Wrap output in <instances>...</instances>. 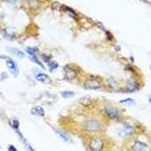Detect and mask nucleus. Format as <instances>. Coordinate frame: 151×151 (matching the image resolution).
Here are the masks:
<instances>
[{
  "mask_svg": "<svg viewBox=\"0 0 151 151\" xmlns=\"http://www.w3.org/2000/svg\"><path fill=\"white\" fill-rule=\"evenodd\" d=\"M99 109H100V113L102 116L106 119L107 121H113V122H122L127 119L122 108L117 107L113 103H109V102H103L102 104L99 106Z\"/></svg>",
  "mask_w": 151,
  "mask_h": 151,
  "instance_id": "f03ea898",
  "label": "nucleus"
},
{
  "mask_svg": "<svg viewBox=\"0 0 151 151\" xmlns=\"http://www.w3.org/2000/svg\"><path fill=\"white\" fill-rule=\"evenodd\" d=\"M127 151H151V145L149 141L142 139L138 133L133 137H129L127 141Z\"/></svg>",
  "mask_w": 151,
  "mask_h": 151,
  "instance_id": "39448f33",
  "label": "nucleus"
},
{
  "mask_svg": "<svg viewBox=\"0 0 151 151\" xmlns=\"http://www.w3.org/2000/svg\"><path fill=\"white\" fill-rule=\"evenodd\" d=\"M30 112L33 113V115H35V116H39V117H45L46 116V111H45V108H43L42 106H34L33 108L30 109Z\"/></svg>",
  "mask_w": 151,
  "mask_h": 151,
  "instance_id": "f3484780",
  "label": "nucleus"
},
{
  "mask_svg": "<svg viewBox=\"0 0 151 151\" xmlns=\"http://www.w3.org/2000/svg\"><path fill=\"white\" fill-rule=\"evenodd\" d=\"M78 129H80L82 137L94 136V134H103L107 129V122L103 116H100V117H87L81 121Z\"/></svg>",
  "mask_w": 151,
  "mask_h": 151,
  "instance_id": "f257e3e1",
  "label": "nucleus"
},
{
  "mask_svg": "<svg viewBox=\"0 0 151 151\" xmlns=\"http://www.w3.org/2000/svg\"><path fill=\"white\" fill-rule=\"evenodd\" d=\"M141 78H134V77H129L125 81L124 85H121L120 91L119 93H136V91L142 89V82H139Z\"/></svg>",
  "mask_w": 151,
  "mask_h": 151,
  "instance_id": "0eeeda50",
  "label": "nucleus"
},
{
  "mask_svg": "<svg viewBox=\"0 0 151 151\" xmlns=\"http://www.w3.org/2000/svg\"><path fill=\"white\" fill-rule=\"evenodd\" d=\"M8 52H11L12 55H16L17 58H25L26 56V53H25L24 51H21V50H18V48H14V47H8Z\"/></svg>",
  "mask_w": 151,
  "mask_h": 151,
  "instance_id": "6ab92c4d",
  "label": "nucleus"
},
{
  "mask_svg": "<svg viewBox=\"0 0 151 151\" xmlns=\"http://www.w3.org/2000/svg\"><path fill=\"white\" fill-rule=\"evenodd\" d=\"M129 60H130V63L133 64V63H134V58H133V56H130V58H129Z\"/></svg>",
  "mask_w": 151,
  "mask_h": 151,
  "instance_id": "72a5a7b5",
  "label": "nucleus"
},
{
  "mask_svg": "<svg viewBox=\"0 0 151 151\" xmlns=\"http://www.w3.org/2000/svg\"><path fill=\"white\" fill-rule=\"evenodd\" d=\"M1 96H3V94H1V93H0V98H1Z\"/></svg>",
  "mask_w": 151,
  "mask_h": 151,
  "instance_id": "4c0bfd02",
  "label": "nucleus"
},
{
  "mask_svg": "<svg viewBox=\"0 0 151 151\" xmlns=\"http://www.w3.org/2000/svg\"><path fill=\"white\" fill-rule=\"evenodd\" d=\"M7 78H8V74L7 73H1V74H0V80H7Z\"/></svg>",
  "mask_w": 151,
  "mask_h": 151,
  "instance_id": "c756f323",
  "label": "nucleus"
},
{
  "mask_svg": "<svg viewBox=\"0 0 151 151\" xmlns=\"http://www.w3.org/2000/svg\"><path fill=\"white\" fill-rule=\"evenodd\" d=\"M150 69H151V68H150Z\"/></svg>",
  "mask_w": 151,
  "mask_h": 151,
  "instance_id": "ea45409f",
  "label": "nucleus"
},
{
  "mask_svg": "<svg viewBox=\"0 0 151 151\" xmlns=\"http://www.w3.org/2000/svg\"><path fill=\"white\" fill-rule=\"evenodd\" d=\"M61 5L63 4H60V3H58V1H53L52 3V8L53 9H60V11H61Z\"/></svg>",
  "mask_w": 151,
  "mask_h": 151,
  "instance_id": "cd10ccee",
  "label": "nucleus"
},
{
  "mask_svg": "<svg viewBox=\"0 0 151 151\" xmlns=\"http://www.w3.org/2000/svg\"><path fill=\"white\" fill-rule=\"evenodd\" d=\"M60 95L63 96V98H73V96H74V93H73V91L65 90V91H61Z\"/></svg>",
  "mask_w": 151,
  "mask_h": 151,
  "instance_id": "393cba45",
  "label": "nucleus"
},
{
  "mask_svg": "<svg viewBox=\"0 0 151 151\" xmlns=\"http://www.w3.org/2000/svg\"><path fill=\"white\" fill-rule=\"evenodd\" d=\"M1 34L4 38H7L9 40H13L17 38V34H16L14 30H12L11 27H4V29H1Z\"/></svg>",
  "mask_w": 151,
  "mask_h": 151,
  "instance_id": "dca6fc26",
  "label": "nucleus"
},
{
  "mask_svg": "<svg viewBox=\"0 0 151 151\" xmlns=\"http://www.w3.org/2000/svg\"><path fill=\"white\" fill-rule=\"evenodd\" d=\"M96 25H98V27H99V29H102L103 31H106V30H107L106 27L103 26V24H102V22H96Z\"/></svg>",
  "mask_w": 151,
  "mask_h": 151,
  "instance_id": "7c9ffc66",
  "label": "nucleus"
},
{
  "mask_svg": "<svg viewBox=\"0 0 151 151\" xmlns=\"http://www.w3.org/2000/svg\"><path fill=\"white\" fill-rule=\"evenodd\" d=\"M149 103H150V104H151V95L149 96Z\"/></svg>",
  "mask_w": 151,
  "mask_h": 151,
  "instance_id": "c9c22d12",
  "label": "nucleus"
},
{
  "mask_svg": "<svg viewBox=\"0 0 151 151\" xmlns=\"http://www.w3.org/2000/svg\"><path fill=\"white\" fill-rule=\"evenodd\" d=\"M83 145L87 151H109V139L104 134L83 137Z\"/></svg>",
  "mask_w": 151,
  "mask_h": 151,
  "instance_id": "7ed1b4c3",
  "label": "nucleus"
},
{
  "mask_svg": "<svg viewBox=\"0 0 151 151\" xmlns=\"http://www.w3.org/2000/svg\"><path fill=\"white\" fill-rule=\"evenodd\" d=\"M3 18H4V14H3V13H0V22H1V21H3Z\"/></svg>",
  "mask_w": 151,
  "mask_h": 151,
  "instance_id": "f704fd0d",
  "label": "nucleus"
},
{
  "mask_svg": "<svg viewBox=\"0 0 151 151\" xmlns=\"http://www.w3.org/2000/svg\"><path fill=\"white\" fill-rule=\"evenodd\" d=\"M120 124H121V134L127 138V139L129 137H133V136H136V134L139 133V128H138L139 125L129 121L128 119H125V120L122 122H120Z\"/></svg>",
  "mask_w": 151,
  "mask_h": 151,
  "instance_id": "6e6552de",
  "label": "nucleus"
},
{
  "mask_svg": "<svg viewBox=\"0 0 151 151\" xmlns=\"http://www.w3.org/2000/svg\"><path fill=\"white\" fill-rule=\"evenodd\" d=\"M109 151H122V150H109Z\"/></svg>",
  "mask_w": 151,
  "mask_h": 151,
  "instance_id": "e433bc0d",
  "label": "nucleus"
},
{
  "mask_svg": "<svg viewBox=\"0 0 151 151\" xmlns=\"http://www.w3.org/2000/svg\"><path fill=\"white\" fill-rule=\"evenodd\" d=\"M5 64H7L8 70L11 72L14 77H17L18 73H20V69H18V65H17V63H16L14 59H12V58H9V56H8L7 60H5Z\"/></svg>",
  "mask_w": 151,
  "mask_h": 151,
  "instance_id": "f8f14e48",
  "label": "nucleus"
},
{
  "mask_svg": "<svg viewBox=\"0 0 151 151\" xmlns=\"http://www.w3.org/2000/svg\"><path fill=\"white\" fill-rule=\"evenodd\" d=\"M47 67H48V70L50 72H53V70H56V69L59 68V63L58 61H50L48 64H47Z\"/></svg>",
  "mask_w": 151,
  "mask_h": 151,
  "instance_id": "5701e85b",
  "label": "nucleus"
},
{
  "mask_svg": "<svg viewBox=\"0 0 151 151\" xmlns=\"http://www.w3.org/2000/svg\"><path fill=\"white\" fill-rule=\"evenodd\" d=\"M33 73H34V78L38 81V82H42V83H51V78H50L48 74H46L45 72L39 70V69H33Z\"/></svg>",
  "mask_w": 151,
  "mask_h": 151,
  "instance_id": "9b49d317",
  "label": "nucleus"
},
{
  "mask_svg": "<svg viewBox=\"0 0 151 151\" xmlns=\"http://www.w3.org/2000/svg\"><path fill=\"white\" fill-rule=\"evenodd\" d=\"M8 151H18V150L16 149L13 145H8Z\"/></svg>",
  "mask_w": 151,
  "mask_h": 151,
  "instance_id": "c85d7f7f",
  "label": "nucleus"
},
{
  "mask_svg": "<svg viewBox=\"0 0 151 151\" xmlns=\"http://www.w3.org/2000/svg\"><path fill=\"white\" fill-rule=\"evenodd\" d=\"M39 56H40V60H42V63H45L46 65L48 64L50 61H52V55H50V53H45V52H43V53H40Z\"/></svg>",
  "mask_w": 151,
  "mask_h": 151,
  "instance_id": "4be33fe9",
  "label": "nucleus"
},
{
  "mask_svg": "<svg viewBox=\"0 0 151 151\" xmlns=\"http://www.w3.org/2000/svg\"><path fill=\"white\" fill-rule=\"evenodd\" d=\"M106 82V90L108 91H120V87H121V83L119 82V80L115 77V76H109L104 80Z\"/></svg>",
  "mask_w": 151,
  "mask_h": 151,
  "instance_id": "9d476101",
  "label": "nucleus"
},
{
  "mask_svg": "<svg viewBox=\"0 0 151 151\" xmlns=\"http://www.w3.org/2000/svg\"><path fill=\"white\" fill-rule=\"evenodd\" d=\"M25 52L27 53V56H39L40 55V51L38 47H26Z\"/></svg>",
  "mask_w": 151,
  "mask_h": 151,
  "instance_id": "aec40b11",
  "label": "nucleus"
},
{
  "mask_svg": "<svg viewBox=\"0 0 151 151\" xmlns=\"http://www.w3.org/2000/svg\"><path fill=\"white\" fill-rule=\"evenodd\" d=\"M24 4L29 11L37 13V12H39L40 9L45 7L46 3L45 0H24Z\"/></svg>",
  "mask_w": 151,
  "mask_h": 151,
  "instance_id": "1a4fd4ad",
  "label": "nucleus"
},
{
  "mask_svg": "<svg viewBox=\"0 0 151 151\" xmlns=\"http://www.w3.org/2000/svg\"><path fill=\"white\" fill-rule=\"evenodd\" d=\"M52 129H53V132H55V133L58 134V136L60 137L63 141H65V142H68V143H73V139H72V138L69 137V134H67L64 130H61V129H59V128H55V127H53Z\"/></svg>",
  "mask_w": 151,
  "mask_h": 151,
  "instance_id": "2eb2a0df",
  "label": "nucleus"
},
{
  "mask_svg": "<svg viewBox=\"0 0 151 151\" xmlns=\"http://www.w3.org/2000/svg\"><path fill=\"white\" fill-rule=\"evenodd\" d=\"M63 72H64V80L69 81V82H80L85 77L83 70L76 64H67L63 67Z\"/></svg>",
  "mask_w": 151,
  "mask_h": 151,
  "instance_id": "423d86ee",
  "label": "nucleus"
},
{
  "mask_svg": "<svg viewBox=\"0 0 151 151\" xmlns=\"http://www.w3.org/2000/svg\"><path fill=\"white\" fill-rule=\"evenodd\" d=\"M61 11L63 12H65L68 16H70L72 18H74V20H78V18L81 17L80 13H78L77 11H74L73 8H70V7H68V5H61Z\"/></svg>",
  "mask_w": 151,
  "mask_h": 151,
  "instance_id": "4468645a",
  "label": "nucleus"
},
{
  "mask_svg": "<svg viewBox=\"0 0 151 151\" xmlns=\"http://www.w3.org/2000/svg\"><path fill=\"white\" fill-rule=\"evenodd\" d=\"M104 34H106V38L109 40V42H113V40H115V37L112 35V33H111L109 30H106V31H104Z\"/></svg>",
  "mask_w": 151,
  "mask_h": 151,
  "instance_id": "bb28decb",
  "label": "nucleus"
},
{
  "mask_svg": "<svg viewBox=\"0 0 151 151\" xmlns=\"http://www.w3.org/2000/svg\"><path fill=\"white\" fill-rule=\"evenodd\" d=\"M120 104H130V106H134V104H136V102H134V99L128 98V99H122V100H120Z\"/></svg>",
  "mask_w": 151,
  "mask_h": 151,
  "instance_id": "a878e982",
  "label": "nucleus"
},
{
  "mask_svg": "<svg viewBox=\"0 0 151 151\" xmlns=\"http://www.w3.org/2000/svg\"><path fill=\"white\" fill-rule=\"evenodd\" d=\"M78 103H80L82 107H85V108H87V107H93V104L95 103V100L93 98H90V96H82Z\"/></svg>",
  "mask_w": 151,
  "mask_h": 151,
  "instance_id": "a211bd4d",
  "label": "nucleus"
},
{
  "mask_svg": "<svg viewBox=\"0 0 151 151\" xmlns=\"http://www.w3.org/2000/svg\"><path fill=\"white\" fill-rule=\"evenodd\" d=\"M8 124H9V127L13 129V130H20V121H18V119L11 117L8 120Z\"/></svg>",
  "mask_w": 151,
  "mask_h": 151,
  "instance_id": "412c9836",
  "label": "nucleus"
},
{
  "mask_svg": "<svg viewBox=\"0 0 151 151\" xmlns=\"http://www.w3.org/2000/svg\"><path fill=\"white\" fill-rule=\"evenodd\" d=\"M81 85L86 90H106L104 78L95 74H85Z\"/></svg>",
  "mask_w": 151,
  "mask_h": 151,
  "instance_id": "20e7f679",
  "label": "nucleus"
},
{
  "mask_svg": "<svg viewBox=\"0 0 151 151\" xmlns=\"http://www.w3.org/2000/svg\"><path fill=\"white\" fill-rule=\"evenodd\" d=\"M25 147H26V151H35V150H34L33 149V146H31V145L29 143V145H27V146H25Z\"/></svg>",
  "mask_w": 151,
  "mask_h": 151,
  "instance_id": "2f4dec72",
  "label": "nucleus"
},
{
  "mask_svg": "<svg viewBox=\"0 0 151 151\" xmlns=\"http://www.w3.org/2000/svg\"><path fill=\"white\" fill-rule=\"evenodd\" d=\"M124 70H125V72H128V73L130 74V77L141 78V73H139V70H138L136 65L132 64V63H127V64H124Z\"/></svg>",
  "mask_w": 151,
  "mask_h": 151,
  "instance_id": "ddd939ff",
  "label": "nucleus"
},
{
  "mask_svg": "<svg viewBox=\"0 0 151 151\" xmlns=\"http://www.w3.org/2000/svg\"><path fill=\"white\" fill-rule=\"evenodd\" d=\"M8 56H4V55H0V59H3V60H7Z\"/></svg>",
  "mask_w": 151,
  "mask_h": 151,
  "instance_id": "473e14b6",
  "label": "nucleus"
},
{
  "mask_svg": "<svg viewBox=\"0 0 151 151\" xmlns=\"http://www.w3.org/2000/svg\"><path fill=\"white\" fill-rule=\"evenodd\" d=\"M16 132V134H17V137H18V139H20V142L21 143H24L25 146H27V145H29V142H27L26 139H25V137H24V134L21 133L20 130H14Z\"/></svg>",
  "mask_w": 151,
  "mask_h": 151,
  "instance_id": "b1692460",
  "label": "nucleus"
},
{
  "mask_svg": "<svg viewBox=\"0 0 151 151\" xmlns=\"http://www.w3.org/2000/svg\"><path fill=\"white\" fill-rule=\"evenodd\" d=\"M0 1H1V0H0Z\"/></svg>",
  "mask_w": 151,
  "mask_h": 151,
  "instance_id": "58836bf2",
  "label": "nucleus"
}]
</instances>
